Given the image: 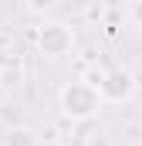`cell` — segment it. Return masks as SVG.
Returning a JSON list of instances; mask_svg holds the SVG:
<instances>
[{
	"label": "cell",
	"instance_id": "3957f363",
	"mask_svg": "<svg viewBox=\"0 0 142 146\" xmlns=\"http://www.w3.org/2000/svg\"><path fill=\"white\" fill-rule=\"evenodd\" d=\"M7 146H34V143H31V133L20 129V133H10L7 136Z\"/></svg>",
	"mask_w": 142,
	"mask_h": 146
},
{
	"label": "cell",
	"instance_id": "7a4b0ae2",
	"mask_svg": "<svg viewBox=\"0 0 142 146\" xmlns=\"http://www.w3.org/2000/svg\"><path fill=\"white\" fill-rule=\"evenodd\" d=\"M68 41H71V37L64 34L61 27H47V31L41 34V44H44V48H47L51 54H58V51H64V48H68Z\"/></svg>",
	"mask_w": 142,
	"mask_h": 146
},
{
	"label": "cell",
	"instance_id": "6da1fadb",
	"mask_svg": "<svg viewBox=\"0 0 142 146\" xmlns=\"http://www.w3.org/2000/svg\"><path fill=\"white\" fill-rule=\"evenodd\" d=\"M64 109H68V115H91L98 109V95L88 85H71L64 92Z\"/></svg>",
	"mask_w": 142,
	"mask_h": 146
}]
</instances>
